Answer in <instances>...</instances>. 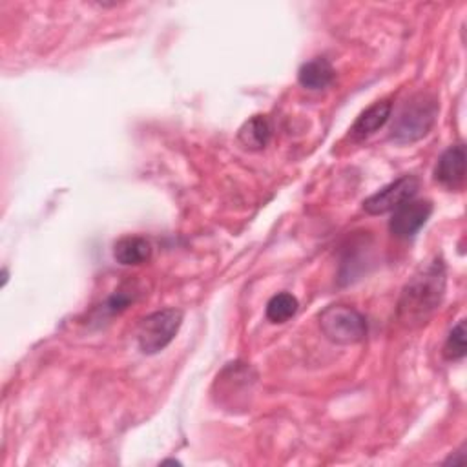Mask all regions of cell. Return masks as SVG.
I'll return each mask as SVG.
<instances>
[{"mask_svg":"<svg viewBox=\"0 0 467 467\" xmlns=\"http://www.w3.org/2000/svg\"><path fill=\"white\" fill-rule=\"evenodd\" d=\"M445 294V265L441 257L421 265L401 288L398 299V319L414 328L431 319Z\"/></svg>","mask_w":467,"mask_h":467,"instance_id":"cell-1","label":"cell"},{"mask_svg":"<svg viewBox=\"0 0 467 467\" xmlns=\"http://www.w3.org/2000/svg\"><path fill=\"white\" fill-rule=\"evenodd\" d=\"M390 111H392V102H389V100H378V102L370 104L354 120V124L350 128V137L354 140H363V139L374 135L390 119Z\"/></svg>","mask_w":467,"mask_h":467,"instance_id":"cell-8","label":"cell"},{"mask_svg":"<svg viewBox=\"0 0 467 467\" xmlns=\"http://www.w3.org/2000/svg\"><path fill=\"white\" fill-rule=\"evenodd\" d=\"M297 308H299V303L296 296L288 292H279L268 299L265 314H266V319L272 323H285L296 316Z\"/></svg>","mask_w":467,"mask_h":467,"instance_id":"cell-12","label":"cell"},{"mask_svg":"<svg viewBox=\"0 0 467 467\" xmlns=\"http://www.w3.org/2000/svg\"><path fill=\"white\" fill-rule=\"evenodd\" d=\"M113 257L124 266L142 265L151 257V243L142 235H124L113 244Z\"/></svg>","mask_w":467,"mask_h":467,"instance_id":"cell-9","label":"cell"},{"mask_svg":"<svg viewBox=\"0 0 467 467\" xmlns=\"http://www.w3.org/2000/svg\"><path fill=\"white\" fill-rule=\"evenodd\" d=\"M438 115V102L431 93H416L412 95L396 115L392 128H390V139L400 144L414 142L425 137Z\"/></svg>","mask_w":467,"mask_h":467,"instance_id":"cell-2","label":"cell"},{"mask_svg":"<svg viewBox=\"0 0 467 467\" xmlns=\"http://www.w3.org/2000/svg\"><path fill=\"white\" fill-rule=\"evenodd\" d=\"M443 356L449 361H458L465 356V321L460 319L449 332L443 343Z\"/></svg>","mask_w":467,"mask_h":467,"instance_id":"cell-13","label":"cell"},{"mask_svg":"<svg viewBox=\"0 0 467 467\" xmlns=\"http://www.w3.org/2000/svg\"><path fill=\"white\" fill-rule=\"evenodd\" d=\"M336 77V71L332 64L325 57H316L308 62H305L297 71V82L312 91L325 89L332 84Z\"/></svg>","mask_w":467,"mask_h":467,"instance_id":"cell-10","label":"cell"},{"mask_svg":"<svg viewBox=\"0 0 467 467\" xmlns=\"http://www.w3.org/2000/svg\"><path fill=\"white\" fill-rule=\"evenodd\" d=\"M420 190V179L416 175H401L396 181L389 182L376 193L368 195L363 201V210L370 215H381L387 212H394L403 202L416 197Z\"/></svg>","mask_w":467,"mask_h":467,"instance_id":"cell-5","label":"cell"},{"mask_svg":"<svg viewBox=\"0 0 467 467\" xmlns=\"http://www.w3.org/2000/svg\"><path fill=\"white\" fill-rule=\"evenodd\" d=\"M130 301H131V297H130L124 290H119V292H115V294L108 299L106 308H108L111 314H115V312L124 310V308L128 306V303H130Z\"/></svg>","mask_w":467,"mask_h":467,"instance_id":"cell-14","label":"cell"},{"mask_svg":"<svg viewBox=\"0 0 467 467\" xmlns=\"http://www.w3.org/2000/svg\"><path fill=\"white\" fill-rule=\"evenodd\" d=\"M182 325L179 308H162L142 317L137 328V345L142 354H157L166 348Z\"/></svg>","mask_w":467,"mask_h":467,"instance_id":"cell-4","label":"cell"},{"mask_svg":"<svg viewBox=\"0 0 467 467\" xmlns=\"http://www.w3.org/2000/svg\"><path fill=\"white\" fill-rule=\"evenodd\" d=\"M319 327L325 337L337 345H354L367 336V319L348 305H330L319 314Z\"/></svg>","mask_w":467,"mask_h":467,"instance_id":"cell-3","label":"cell"},{"mask_svg":"<svg viewBox=\"0 0 467 467\" xmlns=\"http://www.w3.org/2000/svg\"><path fill=\"white\" fill-rule=\"evenodd\" d=\"M272 137V126L265 115L250 117L237 131V140L244 150L259 151L263 150Z\"/></svg>","mask_w":467,"mask_h":467,"instance_id":"cell-11","label":"cell"},{"mask_svg":"<svg viewBox=\"0 0 467 467\" xmlns=\"http://www.w3.org/2000/svg\"><path fill=\"white\" fill-rule=\"evenodd\" d=\"M434 179L449 188L456 190L463 184L465 179V148L463 144H454L449 146L438 159L436 168H434Z\"/></svg>","mask_w":467,"mask_h":467,"instance_id":"cell-7","label":"cell"},{"mask_svg":"<svg viewBox=\"0 0 467 467\" xmlns=\"http://www.w3.org/2000/svg\"><path fill=\"white\" fill-rule=\"evenodd\" d=\"M432 213V202L427 199H410L398 206L389 221V230L398 239H410L427 223Z\"/></svg>","mask_w":467,"mask_h":467,"instance_id":"cell-6","label":"cell"}]
</instances>
